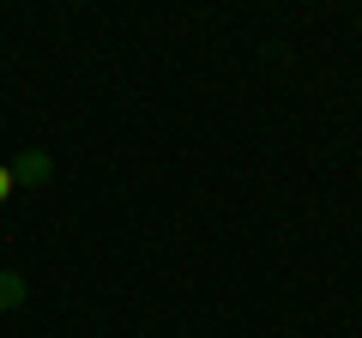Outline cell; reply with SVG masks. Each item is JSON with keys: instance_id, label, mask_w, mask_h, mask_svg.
Wrapping results in <instances>:
<instances>
[{"instance_id": "6da1fadb", "label": "cell", "mask_w": 362, "mask_h": 338, "mask_svg": "<svg viewBox=\"0 0 362 338\" xmlns=\"http://www.w3.org/2000/svg\"><path fill=\"white\" fill-rule=\"evenodd\" d=\"M6 169H13V182H18V187H42V182L54 175V157H49V151H18Z\"/></svg>"}, {"instance_id": "7a4b0ae2", "label": "cell", "mask_w": 362, "mask_h": 338, "mask_svg": "<svg viewBox=\"0 0 362 338\" xmlns=\"http://www.w3.org/2000/svg\"><path fill=\"white\" fill-rule=\"evenodd\" d=\"M25 302V278L18 272H0V308H18Z\"/></svg>"}, {"instance_id": "3957f363", "label": "cell", "mask_w": 362, "mask_h": 338, "mask_svg": "<svg viewBox=\"0 0 362 338\" xmlns=\"http://www.w3.org/2000/svg\"><path fill=\"white\" fill-rule=\"evenodd\" d=\"M13 194H18V182H13V169L0 163V206H6V199H13Z\"/></svg>"}]
</instances>
